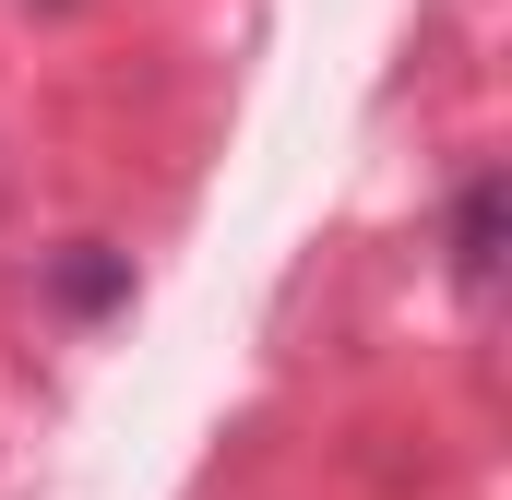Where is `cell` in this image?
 I'll return each mask as SVG.
<instances>
[{
  "label": "cell",
  "mask_w": 512,
  "mask_h": 500,
  "mask_svg": "<svg viewBox=\"0 0 512 500\" xmlns=\"http://www.w3.org/2000/svg\"><path fill=\"white\" fill-rule=\"evenodd\" d=\"M489 274H501V179L477 167V179L453 191V286L489 298Z\"/></svg>",
  "instance_id": "1"
}]
</instances>
